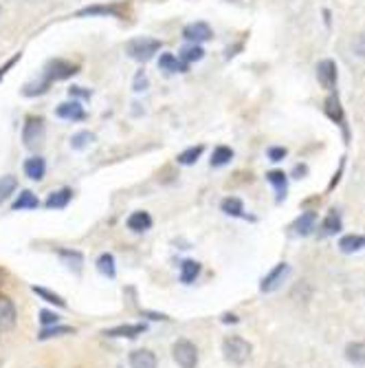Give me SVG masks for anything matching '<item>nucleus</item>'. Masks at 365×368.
<instances>
[{
    "label": "nucleus",
    "mask_w": 365,
    "mask_h": 368,
    "mask_svg": "<svg viewBox=\"0 0 365 368\" xmlns=\"http://www.w3.org/2000/svg\"><path fill=\"white\" fill-rule=\"evenodd\" d=\"M251 351H253V346L244 338H240V335H229L223 342V353L229 364H236V366L247 364L249 357H251Z\"/></svg>",
    "instance_id": "f257e3e1"
},
{
    "label": "nucleus",
    "mask_w": 365,
    "mask_h": 368,
    "mask_svg": "<svg viewBox=\"0 0 365 368\" xmlns=\"http://www.w3.org/2000/svg\"><path fill=\"white\" fill-rule=\"evenodd\" d=\"M159 49H161V40H154V38H134L126 42V54L137 62L152 60Z\"/></svg>",
    "instance_id": "f03ea898"
},
{
    "label": "nucleus",
    "mask_w": 365,
    "mask_h": 368,
    "mask_svg": "<svg viewBox=\"0 0 365 368\" xmlns=\"http://www.w3.org/2000/svg\"><path fill=\"white\" fill-rule=\"evenodd\" d=\"M172 357L179 368H196L198 366V349L192 340L181 338L172 344Z\"/></svg>",
    "instance_id": "7ed1b4c3"
},
{
    "label": "nucleus",
    "mask_w": 365,
    "mask_h": 368,
    "mask_svg": "<svg viewBox=\"0 0 365 368\" xmlns=\"http://www.w3.org/2000/svg\"><path fill=\"white\" fill-rule=\"evenodd\" d=\"M77 71H79V67L73 65V62H68V60H51L49 65H47V71H45V80L53 84L58 80L73 78Z\"/></svg>",
    "instance_id": "20e7f679"
},
{
    "label": "nucleus",
    "mask_w": 365,
    "mask_h": 368,
    "mask_svg": "<svg viewBox=\"0 0 365 368\" xmlns=\"http://www.w3.org/2000/svg\"><path fill=\"white\" fill-rule=\"evenodd\" d=\"M45 139V119L42 117H29L23 128V141L27 148H36V146Z\"/></svg>",
    "instance_id": "39448f33"
},
{
    "label": "nucleus",
    "mask_w": 365,
    "mask_h": 368,
    "mask_svg": "<svg viewBox=\"0 0 365 368\" xmlns=\"http://www.w3.org/2000/svg\"><path fill=\"white\" fill-rule=\"evenodd\" d=\"M18 322V309L9 296H0V331H12Z\"/></svg>",
    "instance_id": "423d86ee"
},
{
    "label": "nucleus",
    "mask_w": 365,
    "mask_h": 368,
    "mask_svg": "<svg viewBox=\"0 0 365 368\" xmlns=\"http://www.w3.org/2000/svg\"><path fill=\"white\" fill-rule=\"evenodd\" d=\"M128 9L123 5H92L84 7L77 12V18H86V16H112V18H126Z\"/></svg>",
    "instance_id": "0eeeda50"
},
{
    "label": "nucleus",
    "mask_w": 365,
    "mask_h": 368,
    "mask_svg": "<svg viewBox=\"0 0 365 368\" xmlns=\"http://www.w3.org/2000/svg\"><path fill=\"white\" fill-rule=\"evenodd\" d=\"M183 38L194 42V45H201V42H207L214 38V31L207 23H201V20H198V23H192L183 29Z\"/></svg>",
    "instance_id": "6e6552de"
},
{
    "label": "nucleus",
    "mask_w": 365,
    "mask_h": 368,
    "mask_svg": "<svg viewBox=\"0 0 365 368\" xmlns=\"http://www.w3.org/2000/svg\"><path fill=\"white\" fill-rule=\"evenodd\" d=\"M317 80L323 89L332 91L337 87V65L332 60H321L317 65Z\"/></svg>",
    "instance_id": "1a4fd4ad"
},
{
    "label": "nucleus",
    "mask_w": 365,
    "mask_h": 368,
    "mask_svg": "<svg viewBox=\"0 0 365 368\" xmlns=\"http://www.w3.org/2000/svg\"><path fill=\"white\" fill-rule=\"evenodd\" d=\"M290 273V267L286 265V262H279V265L273 269V271H268L264 280H262V285H260V289H262L264 293H270V291H275L281 282H284V278Z\"/></svg>",
    "instance_id": "9d476101"
},
{
    "label": "nucleus",
    "mask_w": 365,
    "mask_h": 368,
    "mask_svg": "<svg viewBox=\"0 0 365 368\" xmlns=\"http://www.w3.org/2000/svg\"><path fill=\"white\" fill-rule=\"evenodd\" d=\"M130 368H159V357L150 349H134L128 357Z\"/></svg>",
    "instance_id": "9b49d317"
},
{
    "label": "nucleus",
    "mask_w": 365,
    "mask_h": 368,
    "mask_svg": "<svg viewBox=\"0 0 365 368\" xmlns=\"http://www.w3.org/2000/svg\"><path fill=\"white\" fill-rule=\"evenodd\" d=\"M148 331V324H119V327H112V329H106L103 335L106 338H128V340H134L139 338Z\"/></svg>",
    "instance_id": "f8f14e48"
},
{
    "label": "nucleus",
    "mask_w": 365,
    "mask_h": 368,
    "mask_svg": "<svg viewBox=\"0 0 365 368\" xmlns=\"http://www.w3.org/2000/svg\"><path fill=\"white\" fill-rule=\"evenodd\" d=\"M55 115L60 119H68V122H81V119H86V111L84 106H81L79 102H64V104H60V106L55 108Z\"/></svg>",
    "instance_id": "ddd939ff"
},
{
    "label": "nucleus",
    "mask_w": 365,
    "mask_h": 368,
    "mask_svg": "<svg viewBox=\"0 0 365 368\" xmlns=\"http://www.w3.org/2000/svg\"><path fill=\"white\" fill-rule=\"evenodd\" d=\"M152 216L148 212H143V209H139V212H132L126 220V225L130 232L134 234H143V232H148V229H152Z\"/></svg>",
    "instance_id": "4468645a"
},
{
    "label": "nucleus",
    "mask_w": 365,
    "mask_h": 368,
    "mask_svg": "<svg viewBox=\"0 0 365 368\" xmlns=\"http://www.w3.org/2000/svg\"><path fill=\"white\" fill-rule=\"evenodd\" d=\"M25 174L31 181H42L47 174V161L42 157H31V159L25 161Z\"/></svg>",
    "instance_id": "2eb2a0df"
},
{
    "label": "nucleus",
    "mask_w": 365,
    "mask_h": 368,
    "mask_svg": "<svg viewBox=\"0 0 365 368\" xmlns=\"http://www.w3.org/2000/svg\"><path fill=\"white\" fill-rule=\"evenodd\" d=\"M266 181L275 187L277 203L284 201V198H286V190H288V179H286V174L281 172V170H270V172H266Z\"/></svg>",
    "instance_id": "dca6fc26"
},
{
    "label": "nucleus",
    "mask_w": 365,
    "mask_h": 368,
    "mask_svg": "<svg viewBox=\"0 0 365 368\" xmlns=\"http://www.w3.org/2000/svg\"><path fill=\"white\" fill-rule=\"evenodd\" d=\"M317 223V214L315 212H301V216L293 223V234L297 236H308Z\"/></svg>",
    "instance_id": "f3484780"
},
{
    "label": "nucleus",
    "mask_w": 365,
    "mask_h": 368,
    "mask_svg": "<svg viewBox=\"0 0 365 368\" xmlns=\"http://www.w3.org/2000/svg\"><path fill=\"white\" fill-rule=\"evenodd\" d=\"M71 198H73V190L71 187H62V190H55V192H51L49 198H47V207L49 209H64L68 203H71Z\"/></svg>",
    "instance_id": "a211bd4d"
},
{
    "label": "nucleus",
    "mask_w": 365,
    "mask_h": 368,
    "mask_svg": "<svg viewBox=\"0 0 365 368\" xmlns=\"http://www.w3.org/2000/svg\"><path fill=\"white\" fill-rule=\"evenodd\" d=\"M159 69L161 71H168V73H185L190 71V65H185L174 54H163L159 60Z\"/></svg>",
    "instance_id": "6ab92c4d"
},
{
    "label": "nucleus",
    "mask_w": 365,
    "mask_h": 368,
    "mask_svg": "<svg viewBox=\"0 0 365 368\" xmlns=\"http://www.w3.org/2000/svg\"><path fill=\"white\" fill-rule=\"evenodd\" d=\"M64 335H75V329L64 327V324H53V327H42V331L38 333V340L45 342L51 338H64Z\"/></svg>",
    "instance_id": "aec40b11"
},
{
    "label": "nucleus",
    "mask_w": 365,
    "mask_h": 368,
    "mask_svg": "<svg viewBox=\"0 0 365 368\" xmlns=\"http://www.w3.org/2000/svg\"><path fill=\"white\" fill-rule=\"evenodd\" d=\"M40 207V201L38 196L31 192V190H23L18 194V198L12 203V209L14 212H18V209H38Z\"/></svg>",
    "instance_id": "412c9836"
},
{
    "label": "nucleus",
    "mask_w": 365,
    "mask_h": 368,
    "mask_svg": "<svg viewBox=\"0 0 365 368\" xmlns=\"http://www.w3.org/2000/svg\"><path fill=\"white\" fill-rule=\"evenodd\" d=\"M58 256L64 260V265L68 269H75V273H79L81 265H84V256H81V251H75V249H60Z\"/></svg>",
    "instance_id": "4be33fe9"
},
{
    "label": "nucleus",
    "mask_w": 365,
    "mask_h": 368,
    "mask_svg": "<svg viewBox=\"0 0 365 368\" xmlns=\"http://www.w3.org/2000/svg\"><path fill=\"white\" fill-rule=\"evenodd\" d=\"M201 262L196 260H183L181 262V282L183 285H192V282L198 278V273H201Z\"/></svg>",
    "instance_id": "5701e85b"
},
{
    "label": "nucleus",
    "mask_w": 365,
    "mask_h": 368,
    "mask_svg": "<svg viewBox=\"0 0 365 368\" xmlns=\"http://www.w3.org/2000/svg\"><path fill=\"white\" fill-rule=\"evenodd\" d=\"M365 247V236H359V234H348L339 240V249L343 254H354V251H359Z\"/></svg>",
    "instance_id": "b1692460"
},
{
    "label": "nucleus",
    "mask_w": 365,
    "mask_h": 368,
    "mask_svg": "<svg viewBox=\"0 0 365 368\" xmlns=\"http://www.w3.org/2000/svg\"><path fill=\"white\" fill-rule=\"evenodd\" d=\"M341 229V216L337 209H330V214L323 218V223H321V236H332V234H337Z\"/></svg>",
    "instance_id": "393cba45"
},
{
    "label": "nucleus",
    "mask_w": 365,
    "mask_h": 368,
    "mask_svg": "<svg viewBox=\"0 0 365 368\" xmlns=\"http://www.w3.org/2000/svg\"><path fill=\"white\" fill-rule=\"evenodd\" d=\"M97 271L101 273L103 278H114L117 276V265H114V256L112 254H101L97 258Z\"/></svg>",
    "instance_id": "a878e982"
},
{
    "label": "nucleus",
    "mask_w": 365,
    "mask_h": 368,
    "mask_svg": "<svg viewBox=\"0 0 365 368\" xmlns=\"http://www.w3.org/2000/svg\"><path fill=\"white\" fill-rule=\"evenodd\" d=\"M31 291H34L38 298H42L45 302H49V304H55V307H60V309L66 307V300L62 296H58L55 291L47 289V287H31Z\"/></svg>",
    "instance_id": "bb28decb"
},
{
    "label": "nucleus",
    "mask_w": 365,
    "mask_h": 368,
    "mask_svg": "<svg viewBox=\"0 0 365 368\" xmlns=\"http://www.w3.org/2000/svg\"><path fill=\"white\" fill-rule=\"evenodd\" d=\"M16 190H18V179L14 174H7L0 179V205H3Z\"/></svg>",
    "instance_id": "cd10ccee"
},
{
    "label": "nucleus",
    "mask_w": 365,
    "mask_h": 368,
    "mask_svg": "<svg viewBox=\"0 0 365 368\" xmlns=\"http://www.w3.org/2000/svg\"><path fill=\"white\" fill-rule=\"evenodd\" d=\"M346 360L352 364H365V344L363 342H352L346 346Z\"/></svg>",
    "instance_id": "c85d7f7f"
},
{
    "label": "nucleus",
    "mask_w": 365,
    "mask_h": 368,
    "mask_svg": "<svg viewBox=\"0 0 365 368\" xmlns=\"http://www.w3.org/2000/svg\"><path fill=\"white\" fill-rule=\"evenodd\" d=\"M234 159V150L229 146H218L212 154V168H223Z\"/></svg>",
    "instance_id": "c756f323"
},
{
    "label": "nucleus",
    "mask_w": 365,
    "mask_h": 368,
    "mask_svg": "<svg viewBox=\"0 0 365 368\" xmlns=\"http://www.w3.org/2000/svg\"><path fill=\"white\" fill-rule=\"evenodd\" d=\"M326 115L328 117L335 122V124H343V108H341V104L337 100V95H330L326 100Z\"/></svg>",
    "instance_id": "7c9ffc66"
},
{
    "label": "nucleus",
    "mask_w": 365,
    "mask_h": 368,
    "mask_svg": "<svg viewBox=\"0 0 365 368\" xmlns=\"http://www.w3.org/2000/svg\"><path fill=\"white\" fill-rule=\"evenodd\" d=\"M221 207H223V212L229 214V216H244V214H242V212H244V205H242V201H240V198H236V196H227L225 201L221 203Z\"/></svg>",
    "instance_id": "2f4dec72"
},
{
    "label": "nucleus",
    "mask_w": 365,
    "mask_h": 368,
    "mask_svg": "<svg viewBox=\"0 0 365 368\" xmlns=\"http://www.w3.org/2000/svg\"><path fill=\"white\" fill-rule=\"evenodd\" d=\"M205 58V51L201 45H192V47H185L181 51V62H185V65H192V62H201Z\"/></svg>",
    "instance_id": "473e14b6"
},
{
    "label": "nucleus",
    "mask_w": 365,
    "mask_h": 368,
    "mask_svg": "<svg viewBox=\"0 0 365 368\" xmlns=\"http://www.w3.org/2000/svg\"><path fill=\"white\" fill-rule=\"evenodd\" d=\"M203 146H192V148H187V150H183L179 157H176V161H179L181 165H192V163H196L198 161V157L203 154Z\"/></svg>",
    "instance_id": "72a5a7b5"
},
{
    "label": "nucleus",
    "mask_w": 365,
    "mask_h": 368,
    "mask_svg": "<svg viewBox=\"0 0 365 368\" xmlns=\"http://www.w3.org/2000/svg\"><path fill=\"white\" fill-rule=\"evenodd\" d=\"M92 139H95V137H92V133L81 130V133H77V135H73V137H71V146H73V148H75V150H84Z\"/></svg>",
    "instance_id": "f704fd0d"
},
{
    "label": "nucleus",
    "mask_w": 365,
    "mask_h": 368,
    "mask_svg": "<svg viewBox=\"0 0 365 368\" xmlns=\"http://www.w3.org/2000/svg\"><path fill=\"white\" fill-rule=\"evenodd\" d=\"M38 320L42 327H53V324H60V315L55 311H49V309H42L38 313Z\"/></svg>",
    "instance_id": "c9c22d12"
},
{
    "label": "nucleus",
    "mask_w": 365,
    "mask_h": 368,
    "mask_svg": "<svg viewBox=\"0 0 365 368\" xmlns=\"http://www.w3.org/2000/svg\"><path fill=\"white\" fill-rule=\"evenodd\" d=\"M352 51L359 58H365V34H359L357 38L352 40Z\"/></svg>",
    "instance_id": "e433bc0d"
},
{
    "label": "nucleus",
    "mask_w": 365,
    "mask_h": 368,
    "mask_svg": "<svg viewBox=\"0 0 365 368\" xmlns=\"http://www.w3.org/2000/svg\"><path fill=\"white\" fill-rule=\"evenodd\" d=\"M68 95L75 100V97H79V100H90V95L92 93L88 91V89H84V87H71L68 89Z\"/></svg>",
    "instance_id": "4c0bfd02"
},
{
    "label": "nucleus",
    "mask_w": 365,
    "mask_h": 368,
    "mask_svg": "<svg viewBox=\"0 0 365 368\" xmlns=\"http://www.w3.org/2000/svg\"><path fill=\"white\" fill-rule=\"evenodd\" d=\"M268 159L270 161H281V159H284V157L288 154V150L286 148H279V146H273V148H268Z\"/></svg>",
    "instance_id": "58836bf2"
},
{
    "label": "nucleus",
    "mask_w": 365,
    "mask_h": 368,
    "mask_svg": "<svg viewBox=\"0 0 365 368\" xmlns=\"http://www.w3.org/2000/svg\"><path fill=\"white\" fill-rule=\"evenodd\" d=\"M137 93H141V91H145L148 89V78H145V73L143 71H139L137 73V78H134V87H132Z\"/></svg>",
    "instance_id": "ea45409f"
},
{
    "label": "nucleus",
    "mask_w": 365,
    "mask_h": 368,
    "mask_svg": "<svg viewBox=\"0 0 365 368\" xmlns=\"http://www.w3.org/2000/svg\"><path fill=\"white\" fill-rule=\"evenodd\" d=\"M141 315H148L150 320H156V322H159V320H170L165 313H156V311H143Z\"/></svg>",
    "instance_id": "a19ab883"
},
{
    "label": "nucleus",
    "mask_w": 365,
    "mask_h": 368,
    "mask_svg": "<svg viewBox=\"0 0 365 368\" xmlns=\"http://www.w3.org/2000/svg\"><path fill=\"white\" fill-rule=\"evenodd\" d=\"M18 58H20V54H18V56H16L14 60H9V62H7V65H5L3 69H0V80H3V76H5V73H7V69H12V67L16 65V60H18Z\"/></svg>",
    "instance_id": "79ce46f5"
},
{
    "label": "nucleus",
    "mask_w": 365,
    "mask_h": 368,
    "mask_svg": "<svg viewBox=\"0 0 365 368\" xmlns=\"http://www.w3.org/2000/svg\"><path fill=\"white\" fill-rule=\"evenodd\" d=\"M306 172H308V168H306V165H295V170H293L295 179H301Z\"/></svg>",
    "instance_id": "37998d69"
},
{
    "label": "nucleus",
    "mask_w": 365,
    "mask_h": 368,
    "mask_svg": "<svg viewBox=\"0 0 365 368\" xmlns=\"http://www.w3.org/2000/svg\"><path fill=\"white\" fill-rule=\"evenodd\" d=\"M223 322H225V324H229V322H238V318H236V315H229V313H227V315H223Z\"/></svg>",
    "instance_id": "c03bdc74"
},
{
    "label": "nucleus",
    "mask_w": 365,
    "mask_h": 368,
    "mask_svg": "<svg viewBox=\"0 0 365 368\" xmlns=\"http://www.w3.org/2000/svg\"><path fill=\"white\" fill-rule=\"evenodd\" d=\"M3 278H5V271H0V282H3Z\"/></svg>",
    "instance_id": "a18cd8bd"
}]
</instances>
